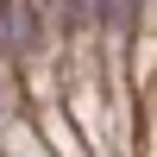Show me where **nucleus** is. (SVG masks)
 Wrapping results in <instances>:
<instances>
[{
  "mask_svg": "<svg viewBox=\"0 0 157 157\" xmlns=\"http://www.w3.org/2000/svg\"><path fill=\"white\" fill-rule=\"evenodd\" d=\"M44 25V6L38 0H0V50H25Z\"/></svg>",
  "mask_w": 157,
  "mask_h": 157,
  "instance_id": "1",
  "label": "nucleus"
},
{
  "mask_svg": "<svg viewBox=\"0 0 157 157\" xmlns=\"http://www.w3.org/2000/svg\"><path fill=\"white\" fill-rule=\"evenodd\" d=\"M69 13H75V25H94V19H107V0H69Z\"/></svg>",
  "mask_w": 157,
  "mask_h": 157,
  "instance_id": "2",
  "label": "nucleus"
},
{
  "mask_svg": "<svg viewBox=\"0 0 157 157\" xmlns=\"http://www.w3.org/2000/svg\"><path fill=\"white\" fill-rule=\"evenodd\" d=\"M13 113V75H6V50H0V120Z\"/></svg>",
  "mask_w": 157,
  "mask_h": 157,
  "instance_id": "3",
  "label": "nucleus"
},
{
  "mask_svg": "<svg viewBox=\"0 0 157 157\" xmlns=\"http://www.w3.org/2000/svg\"><path fill=\"white\" fill-rule=\"evenodd\" d=\"M132 6H138V0H107V25H126V19H132Z\"/></svg>",
  "mask_w": 157,
  "mask_h": 157,
  "instance_id": "4",
  "label": "nucleus"
}]
</instances>
